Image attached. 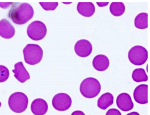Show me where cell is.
<instances>
[{
    "label": "cell",
    "instance_id": "cell-3",
    "mask_svg": "<svg viewBox=\"0 0 150 115\" xmlns=\"http://www.w3.org/2000/svg\"><path fill=\"white\" fill-rule=\"evenodd\" d=\"M24 59L27 64L33 65L41 61L42 58L43 51L38 45L34 44H28L23 50Z\"/></svg>",
    "mask_w": 150,
    "mask_h": 115
},
{
    "label": "cell",
    "instance_id": "cell-18",
    "mask_svg": "<svg viewBox=\"0 0 150 115\" xmlns=\"http://www.w3.org/2000/svg\"><path fill=\"white\" fill-rule=\"evenodd\" d=\"M110 11L114 16H118L122 15L125 11V6L122 2H112L110 6Z\"/></svg>",
    "mask_w": 150,
    "mask_h": 115
},
{
    "label": "cell",
    "instance_id": "cell-2",
    "mask_svg": "<svg viewBox=\"0 0 150 115\" xmlns=\"http://www.w3.org/2000/svg\"><path fill=\"white\" fill-rule=\"evenodd\" d=\"M101 85L98 81L92 77L84 79L81 82L80 91L82 95L88 98L96 97L100 93Z\"/></svg>",
    "mask_w": 150,
    "mask_h": 115
},
{
    "label": "cell",
    "instance_id": "cell-26",
    "mask_svg": "<svg viewBox=\"0 0 150 115\" xmlns=\"http://www.w3.org/2000/svg\"><path fill=\"white\" fill-rule=\"evenodd\" d=\"M1 102H0V107H1Z\"/></svg>",
    "mask_w": 150,
    "mask_h": 115
},
{
    "label": "cell",
    "instance_id": "cell-16",
    "mask_svg": "<svg viewBox=\"0 0 150 115\" xmlns=\"http://www.w3.org/2000/svg\"><path fill=\"white\" fill-rule=\"evenodd\" d=\"M113 96L111 93L106 92L102 94L97 101V105L103 110L106 109L113 103Z\"/></svg>",
    "mask_w": 150,
    "mask_h": 115
},
{
    "label": "cell",
    "instance_id": "cell-24",
    "mask_svg": "<svg viewBox=\"0 0 150 115\" xmlns=\"http://www.w3.org/2000/svg\"><path fill=\"white\" fill-rule=\"evenodd\" d=\"M98 5L99 6H107V4L109 3V2L107 3H98L96 2Z\"/></svg>",
    "mask_w": 150,
    "mask_h": 115
},
{
    "label": "cell",
    "instance_id": "cell-14",
    "mask_svg": "<svg viewBox=\"0 0 150 115\" xmlns=\"http://www.w3.org/2000/svg\"><path fill=\"white\" fill-rule=\"evenodd\" d=\"M110 64L108 58L105 55L99 54L94 58L92 61L93 67L99 71H104L108 68Z\"/></svg>",
    "mask_w": 150,
    "mask_h": 115
},
{
    "label": "cell",
    "instance_id": "cell-5",
    "mask_svg": "<svg viewBox=\"0 0 150 115\" xmlns=\"http://www.w3.org/2000/svg\"><path fill=\"white\" fill-rule=\"evenodd\" d=\"M128 58L129 61L133 64L142 65L146 62L147 59V50L142 46L135 45L129 50Z\"/></svg>",
    "mask_w": 150,
    "mask_h": 115
},
{
    "label": "cell",
    "instance_id": "cell-12",
    "mask_svg": "<svg viewBox=\"0 0 150 115\" xmlns=\"http://www.w3.org/2000/svg\"><path fill=\"white\" fill-rule=\"evenodd\" d=\"M15 69L12 70L14 76L19 82L24 83L30 78L28 72L22 62H18L14 65Z\"/></svg>",
    "mask_w": 150,
    "mask_h": 115
},
{
    "label": "cell",
    "instance_id": "cell-11",
    "mask_svg": "<svg viewBox=\"0 0 150 115\" xmlns=\"http://www.w3.org/2000/svg\"><path fill=\"white\" fill-rule=\"evenodd\" d=\"M30 109L32 112L35 115H44L47 111L48 106L44 99L37 98L32 102Z\"/></svg>",
    "mask_w": 150,
    "mask_h": 115
},
{
    "label": "cell",
    "instance_id": "cell-15",
    "mask_svg": "<svg viewBox=\"0 0 150 115\" xmlns=\"http://www.w3.org/2000/svg\"><path fill=\"white\" fill-rule=\"evenodd\" d=\"M77 9L80 14L86 17L92 16L95 10V6L92 2H79Z\"/></svg>",
    "mask_w": 150,
    "mask_h": 115
},
{
    "label": "cell",
    "instance_id": "cell-23",
    "mask_svg": "<svg viewBox=\"0 0 150 115\" xmlns=\"http://www.w3.org/2000/svg\"><path fill=\"white\" fill-rule=\"evenodd\" d=\"M71 115H85L84 113L82 111L77 110L73 112Z\"/></svg>",
    "mask_w": 150,
    "mask_h": 115
},
{
    "label": "cell",
    "instance_id": "cell-9",
    "mask_svg": "<svg viewBox=\"0 0 150 115\" xmlns=\"http://www.w3.org/2000/svg\"><path fill=\"white\" fill-rule=\"evenodd\" d=\"M116 102L118 108L124 111L130 110L134 107V104L130 96L126 93L119 94L117 98Z\"/></svg>",
    "mask_w": 150,
    "mask_h": 115
},
{
    "label": "cell",
    "instance_id": "cell-19",
    "mask_svg": "<svg viewBox=\"0 0 150 115\" xmlns=\"http://www.w3.org/2000/svg\"><path fill=\"white\" fill-rule=\"evenodd\" d=\"M132 78L134 81L137 82H146L148 80L147 76L144 70L142 68L134 70L132 73Z\"/></svg>",
    "mask_w": 150,
    "mask_h": 115
},
{
    "label": "cell",
    "instance_id": "cell-22",
    "mask_svg": "<svg viewBox=\"0 0 150 115\" xmlns=\"http://www.w3.org/2000/svg\"><path fill=\"white\" fill-rule=\"evenodd\" d=\"M105 115H122L121 112L117 109L112 108L109 109Z\"/></svg>",
    "mask_w": 150,
    "mask_h": 115
},
{
    "label": "cell",
    "instance_id": "cell-21",
    "mask_svg": "<svg viewBox=\"0 0 150 115\" xmlns=\"http://www.w3.org/2000/svg\"><path fill=\"white\" fill-rule=\"evenodd\" d=\"M39 4L45 10H54L58 5V2H40Z\"/></svg>",
    "mask_w": 150,
    "mask_h": 115
},
{
    "label": "cell",
    "instance_id": "cell-25",
    "mask_svg": "<svg viewBox=\"0 0 150 115\" xmlns=\"http://www.w3.org/2000/svg\"><path fill=\"white\" fill-rule=\"evenodd\" d=\"M126 115H140L139 113L135 111H133L129 113Z\"/></svg>",
    "mask_w": 150,
    "mask_h": 115
},
{
    "label": "cell",
    "instance_id": "cell-17",
    "mask_svg": "<svg viewBox=\"0 0 150 115\" xmlns=\"http://www.w3.org/2000/svg\"><path fill=\"white\" fill-rule=\"evenodd\" d=\"M147 16V13L145 12H142L138 14L134 19L135 26L140 29L146 28L148 26Z\"/></svg>",
    "mask_w": 150,
    "mask_h": 115
},
{
    "label": "cell",
    "instance_id": "cell-1",
    "mask_svg": "<svg viewBox=\"0 0 150 115\" xmlns=\"http://www.w3.org/2000/svg\"><path fill=\"white\" fill-rule=\"evenodd\" d=\"M33 14V9L29 4L18 3L12 6L9 12L8 16L15 23L22 25L30 20Z\"/></svg>",
    "mask_w": 150,
    "mask_h": 115
},
{
    "label": "cell",
    "instance_id": "cell-20",
    "mask_svg": "<svg viewBox=\"0 0 150 115\" xmlns=\"http://www.w3.org/2000/svg\"><path fill=\"white\" fill-rule=\"evenodd\" d=\"M9 76V72L8 69L4 65H0V82L6 81Z\"/></svg>",
    "mask_w": 150,
    "mask_h": 115
},
{
    "label": "cell",
    "instance_id": "cell-4",
    "mask_svg": "<svg viewBox=\"0 0 150 115\" xmlns=\"http://www.w3.org/2000/svg\"><path fill=\"white\" fill-rule=\"evenodd\" d=\"M28 99L24 93L17 92L12 94L8 100V105L11 109L16 113H21L27 109Z\"/></svg>",
    "mask_w": 150,
    "mask_h": 115
},
{
    "label": "cell",
    "instance_id": "cell-7",
    "mask_svg": "<svg viewBox=\"0 0 150 115\" xmlns=\"http://www.w3.org/2000/svg\"><path fill=\"white\" fill-rule=\"evenodd\" d=\"M72 100L70 96L63 93L56 94L53 97L52 104L54 108L60 111H66L68 109L71 105Z\"/></svg>",
    "mask_w": 150,
    "mask_h": 115
},
{
    "label": "cell",
    "instance_id": "cell-6",
    "mask_svg": "<svg viewBox=\"0 0 150 115\" xmlns=\"http://www.w3.org/2000/svg\"><path fill=\"white\" fill-rule=\"evenodd\" d=\"M27 32L28 35L31 39L39 40L42 39L45 36L47 29L43 22L37 20L32 22L28 25Z\"/></svg>",
    "mask_w": 150,
    "mask_h": 115
},
{
    "label": "cell",
    "instance_id": "cell-13",
    "mask_svg": "<svg viewBox=\"0 0 150 115\" xmlns=\"http://www.w3.org/2000/svg\"><path fill=\"white\" fill-rule=\"evenodd\" d=\"M15 29L13 25L5 18L0 21V35L5 39H9L14 35Z\"/></svg>",
    "mask_w": 150,
    "mask_h": 115
},
{
    "label": "cell",
    "instance_id": "cell-10",
    "mask_svg": "<svg viewBox=\"0 0 150 115\" xmlns=\"http://www.w3.org/2000/svg\"><path fill=\"white\" fill-rule=\"evenodd\" d=\"M147 84H141L135 88L133 97L137 102L141 104L147 103Z\"/></svg>",
    "mask_w": 150,
    "mask_h": 115
},
{
    "label": "cell",
    "instance_id": "cell-8",
    "mask_svg": "<svg viewBox=\"0 0 150 115\" xmlns=\"http://www.w3.org/2000/svg\"><path fill=\"white\" fill-rule=\"evenodd\" d=\"M74 51L76 54L81 57H86L91 53L92 46L88 40L84 39L80 40L75 43Z\"/></svg>",
    "mask_w": 150,
    "mask_h": 115
}]
</instances>
